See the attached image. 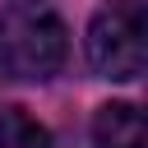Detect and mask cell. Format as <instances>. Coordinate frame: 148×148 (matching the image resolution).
<instances>
[{"mask_svg": "<svg viewBox=\"0 0 148 148\" xmlns=\"http://www.w3.org/2000/svg\"><path fill=\"white\" fill-rule=\"evenodd\" d=\"M69 56L65 23L42 5H9L0 14V65L14 79H51Z\"/></svg>", "mask_w": 148, "mask_h": 148, "instance_id": "1", "label": "cell"}, {"mask_svg": "<svg viewBox=\"0 0 148 148\" xmlns=\"http://www.w3.org/2000/svg\"><path fill=\"white\" fill-rule=\"evenodd\" d=\"M88 60L102 79L130 83L148 65V28L139 9H106L88 28Z\"/></svg>", "mask_w": 148, "mask_h": 148, "instance_id": "2", "label": "cell"}, {"mask_svg": "<svg viewBox=\"0 0 148 148\" xmlns=\"http://www.w3.org/2000/svg\"><path fill=\"white\" fill-rule=\"evenodd\" d=\"M92 148H148V130L139 106L130 102H106L92 116Z\"/></svg>", "mask_w": 148, "mask_h": 148, "instance_id": "3", "label": "cell"}, {"mask_svg": "<svg viewBox=\"0 0 148 148\" xmlns=\"http://www.w3.org/2000/svg\"><path fill=\"white\" fill-rule=\"evenodd\" d=\"M0 148H51V134L23 106H0Z\"/></svg>", "mask_w": 148, "mask_h": 148, "instance_id": "4", "label": "cell"}]
</instances>
